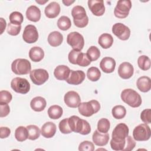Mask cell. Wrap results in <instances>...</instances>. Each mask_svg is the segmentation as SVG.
<instances>
[{
	"label": "cell",
	"instance_id": "cell-1",
	"mask_svg": "<svg viewBox=\"0 0 151 151\" xmlns=\"http://www.w3.org/2000/svg\"><path fill=\"white\" fill-rule=\"evenodd\" d=\"M68 124L72 132L75 133L87 135L91 132V126L88 122L77 116L74 115L68 117Z\"/></svg>",
	"mask_w": 151,
	"mask_h": 151
},
{
	"label": "cell",
	"instance_id": "cell-2",
	"mask_svg": "<svg viewBox=\"0 0 151 151\" xmlns=\"http://www.w3.org/2000/svg\"><path fill=\"white\" fill-rule=\"evenodd\" d=\"M121 99L123 101L133 108L139 107L142 102L140 94L132 88L124 89L121 93Z\"/></svg>",
	"mask_w": 151,
	"mask_h": 151
},
{
	"label": "cell",
	"instance_id": "cell-3",
	"mask_svg": "<svg viewBox=\"0 0 151 151\" xmlns=\"http://www.w3.org/2000/svg\"><path fill=\"white\" fill-rule=\"evenodd\" d=\"M74 25L78 28H84L88 23V18L84 7L80 5L74 6L71 10Z\"/></svg>",
	"mask_w": 151,
	"mask_h": 151
},
{
	"label": "cell",
	"instance_id": "cell-4",
	"mask_svg": "<svg viewBox=\"0 0 151 151\" xmlns=\"http://www.w3.org/2000/svg\"><path fill=\"white\" fill-rule=\"evenodd\" d=\"M100 109L99 102L96 100H91L87 102L80 103L78 106L79 113L83 116L90 117L97 113Z\"/></svg>",
	"mask_w": 151,
	"mask_h": 151
},
{
	"label": "cell",
	"instance_id": "cell-5",
	"mask_svg": "<svg viewBox=\"0 0 151 151\" xmlns=\"http://www.w3.org/2000/svg\"><path fill=\"white\" fill-rule=\"evenodd\" d=\"M11 70L17 75H25L30 73L31 64L25 58H17L11 64Z\"/></svg>",
	"mask_w": 151,
	"mask_h": 151
},
{
	"label": "cell",
	"instance_id": "cell-6",
	"mask_svg": "<svg viewBox=\"0 0 151 151\" xmlns=\"http://www.w3.org/2000/svg\"><path fill=\"white\" fill-rule=\"evenodd\" d=\"M12 89L16 93L25 94L30 90V84L28 81L24 78L15 77L11 82Z\"/></svg>",
	"mask_w": 151,
	"mask_h": 151
},
{
	"label": "cell",
	"instance_id": "cell-7",
	"mask_svg": "<svg viewBox=\"0 0 151 151\" xmlns=\"http://www.w3.org/2000/svg\"><path fill=\"white\" fill-rule=\"evenodd\" d=\"M150 129L147 124L142 123L134 127L133 137L136 141H146L150 139Z\"/></svg>",
	"mask_w": 151,
	"mask_h": 151
},
{
	"label": "cell",
	"instance_id": "cell-8",
	"mask_svg": "<svg viewBox=\"0 0 151 151\" xmlns=\"http://www.w3.org/2000/svg\"><path fill=\"white\" fill-rule=\"evenodd\" d=\"M132 8V2L130 0H120L117 1L114 9V16L118 18H126Z\"/></svg>",
	"mask_w": 151,
	"mask_h": 151
},
{
	"label": "cell",
	"instance_id": "cell-9",
	"mask_svg": "<svg viewBox=\"0 0 151 151\" xmlns=\"http://www.w3.org/2000/svg\"><path fill=\"white\" fill-rule=\"evenodd\" d=\"M67 42L73 50L81 51L84 45V40L83 35L78 32H71L67 37Z\"/></svg>",
	"mask_w": 151,
	"mask_h": 151
},
{
	"label": "cell",
	"instance_id": "cell-10",
	"mask_svg": "<svg viewBox=\"0 0 151 151\" xmlns=\"http://www.w3.org/2000/svg\"><path fill=\"white\" fill-rule=\"evenodd\" d=\"M29 77L32 82L34 84L40 86L48 80L49 78V74L45 69H34L30 71Z\"/></svg>",
	"mask_w": 151,
	"mask_h": 151
},
{
	"label": "cell",
	"instance_id": "cell-11",
	"mask_svg": "<svg viewBox=\"0 0 151 151\" xmlns=\"http://www.w3.org/2000/svg\"><path fill=\"white\" fill-rule=\"evenodd\" d=\"M112 32L120 40L126 41L130 35V30L128 27L122 23L114 24L112 27Z\"/></svg>",
	"mask_w": 151,
	"mask_h": 151
},
{
	"label": "cell",
	"instance_id": "cell-12",
	"mask_svg": "<svg viewBox=\"0 0 151 151\" xmlns=\"http://www.w3.org/2000/svg\"><path fill=\"white\" fill-rule=\"evenodd\" d=\"M24 41L28 44L35 42L38 39V33L37 28L31 24L27 25L22 34Z\"/></svg>",
	"mask_w": 151,
	"mask_h": 151
},
{
	"label": "cell",
	"instance_id": "cell-13",
	"mask_svg": "<svg viewBox=\"0 0 151 151\" xmlns=\"http://www.w3.org/2000/svg\"><path fill=\"white\" fill-rule=\"evenodd\" d=\"M129 129L128 126L123 123H119L114 127L112 132V139L116 140H122L125 139L129 134Z\"/></svg>",
	"mask_w": 151,
	"mask_h": 151
},
{
	"label": "cell",
	"instance_id": "cell-14",
	"mask_svg": "<svg viewBox=\"0 0 151 151\" xmlns=\"http://www.w3.org/2000/svg\"><path fill=\"white\" fill-rule=\"evenodd\" d=\"M65 104L71 108H76L81 103V99L76 91H69L65 93L64 97Z\"/></svg>",
	"mask_w": 151,
	"mask_h": 151
},
{
	"label": "cell",
	"instance_id": "cell-15",
	"mask_svg": "<svg viewBox=\"0 0 151 151\" xmlns=\"http://www.w3.org/2000/svg\"><path fill=\"white\" fill-rule=\"evenodd\" d=\"M88 6L91 12L96 16H102L105 12V6L103 1L89 0L88 1Z\"/></svg>",
	"mask_w": 151,
	"mask_h": 151
},
{
	"label": "cell",
	"instance_id": "cell-16",
	"mask_svg": "<svg viewBox=\"0 0 151 151\" xmlns=\"http://www.w3.org/2000/svg\"><path fill=\"white\" fill-rule=\"evenodd\" d=\"M86 77L85 73L81 70H71L66 82L71 85H78L83 83Z\"/></svg>",
	"mask_w": 151,
	"mask_h": 151
},
{
	"label": "cell",
	"instance_id": "cell-17",
	"mask_svg": "<svg viewBox=\"0 0 151 151\" xmlns=\"http://www.w3.org/2000/svg\"><path fill=\"white\" fill-rule=\"evenodd\" d=\"M134 73L133 65L128 62L121 63L118 68V74L123 79H129L132 77Z\"/></svg>",
	"mask_w": 151,
	"mask_h": 151
},
{
	"label": "cell",
	"instance_id": "cell-18",
	"mask_svg": "<svg viewBox=\"0 0 151 151\" xmlns=\"http://www.w3.org/2000/svg\"><path fill=\"white\" fill-rule=\"evenodd\" d=\"M100 67L104 73H111L115 69L116 61L111 57H104L100 63Z\"/></svg>",
	"mask_w": 151,
	"mask_h": 151
},
{
	"label": "cell",
	"instance_id": "cell-19",
	"mask_svg": "<svg viewBox=\"0 0 151 151\" xmlns=\"http://www.w3.org/2000/svg\"><path fill=\"white\" fill-rule=\"evenodd\" d=\"M56 130V125L53 122H47L42 126L41 133L45 138H51L55 135Z\"/></svg>",
	"mask_w": 151,
	"mask_h": 151
},
{
	"label": "cell",
	"instance_id": "cell-20",
	"mask_svg": "<svg viewBox=\"0 0 151 151\" xmlns=\"http://www.w3.org/2000/svg\"><path fill=\"white\" fill-rule=\"evenodd\" d=\"M109 133H101L97 130H95L92 136L93 143L99 146H103L106 145L109 140Z\"/></svg>",
	"mask_w": 151,
	"mask_h": 151
},
{
	"label": "cell",
	"instance_id": "cell-21",
	"mask_svg": "<svg viewBox=\"0 0 151 151\" xmlns=\"http://www.w3.org/2000/svg\"><path fill=\"white\" fill-rule=\"evenodd\" d=\"M44 12L47 18H54L57 17L60 12V6L57 2H51L45 8Z\"/></svg>",
	"mask_w": 151,
	"mask_h": 151
},
{
	"label": "cell",
	"instance_id": "cell-22",
	"mask_svg": "<svg viewBox=\"0 0 151 151\" xmlns=\"http://www.w3.org/2000/svg\"><path fill=\"white\" fill-rule=\"evenodd\" d=\"M71 70L65 65L57 66L54 71V77L58 80H66L70 75Z\"/></svg>",
	"mask_w": 151,
	"mask_h": 151
},
{
	"label": "cell",
	"instance_id": "cell-23",
	"mask_svg": "<svg viewBox=\"0 0 151 151\" xmlns=\"http://www.w3.org/2000/svg\"><path fill=\"white\" fill-rule=\"evenodd\" d=\"M47 105L45 99L41 96H37L33 98L30 102L31 109L35 111H41L44 110Z\"/></svg>",
	"mask_w": 151,
	"mask_h": 151
},
{
	"label": "cell",
	"instance_id": "cell-24",
	"mask_svg": "<svg viewBox=\"0 0 151 151\" xmlns=\"http://www.w3.org/2000/svg\"><path fill=\"white\" fill-rule=\"evenodd\" d=\"M27 19L32 22H38L41 18V11L35 5H31L26 11Z\"/></svg>",
	"mask_w": 151,
	"mask_h": 151
},
{
	"label": "cell",
	"instance_id": "cell-25",
	"mask_svg": "<svg viewBox=\"0 0 151 151\" xmlns=\"http://www.w3.org/2000/svg\"><path fill=\"white\" fill-rule=\"evenodd\" d=\"M63 41V35L58 31H52L48 36V42L54 47L60 45Z\"/></svg>",
	"mask_w": 151,
	"mask_h": 151
},
{
	"label": "cell",
	"instance_id": "cell-26",
	"mask_svg": "<svg viewBox=\"0 0 151 151\" xmlns=\"http://www.w3.org/2000/svg\"><path fill=\"white\" fill-rule=\"evenodd\" d=\"M136 86L140 91L143 93L148 92L151 88L150 78L147 76H142L137 79Z\"/></svg>",
	"mask_w": 151,
	"mask_h": 151
},
{
	"label": "cell",
	"instance_id": "cell-27",
	"mask_svg": "<svg viewBox=\"0 0 151 151\" xmlns=\"http://www.w3.org/2000/svg\"><path fill=\"white\" fill-rule=\"evenodd\" d=\"M29 57L34 62H39L44 57V50L40 47H33L29 51Z\"/></svg>",
	"mask_w": 151,
	"mask_h": 151
},
{
	"label": "cell",
	"instance_id": "cell-28",
	"mask_svg": "<svg viewBox=\"0 0 151 151\" xmlns=\"http://www.w3.org/2000/svg\"><path fill=\"white\" fill-rule=\"evenodd\" d=\"M98 43L104 49L109 48L113 43V38L110 34H102L98 39Z\"/></svg>",
	"mask_w": 151,
	"mask_h": 151
},
{
	"label": "cell",
	"instance_id": "cell-29",
	"mask_svg": "<svg viewBox=\"0 0 151 151\" xmlns=\"http://www.w3.org/2000/svg\"><path fill=\"white\" fill-rule=\"evenodd\" d=\"M63 113L62 107L58 105H52L48 109V114L51 119H58L60 118Z\"/></svg>",
	"mask_w": 151,
	"mask_h": 151
},
{
	"label": "cell",
	"instance_id": "cell-30",
	"mask_svg": "<svg viewBox=\"0 0 151 151\" xmlns=\"http://www.w3.org/2000/svg\"><path fill=\"white\" fill-rule=\"evenodd\" d=\"M28 133L27 127L24 126L18 127L15 131V137L18 142H24L28 139Z\"/></svg>",
	"mask_w": 151,
	"mask_h": 151
},
{
	"label": "cell",
	"instance_id": "cell-31",
	"mask_svg": "<svg viewBox=\"0 0 151 151\" xmlns=\"http://www.w3.org/2000/svg\"><path fill=\"white\" fill-rule=\"evenodd\" d=\"M26 127L28 130V139L34 140L37 139L40 137L41 134V130L37 126L31 124L27 126Z\"/></svg>",
	"mask_w": 151,
	"mask_h": 151
},
{
	"label": "cell",
	"instance_id": "cell-32",
	"mask_svg": "<svg viewBox=\"0 0 151 151\" xmlns=\"http://www.w3.org/2000/svg\"><path fill=\"white\" fill-rule=\"evenodd\" d=\"M87 77L91 81H97L101 77V72L97 67H91L87 71Z\"/></svg>",
	"mask_w": 151,
	"mask_h": 151
},
{
	"label": "cell",
	"instance_id": "cell-33",
	"mask_svg": "<svg viewBox=\"0 0 151 151\" xmlns=\"http://www.w3.org/2000/svg\"><path fill=\"white\" fill-rule=\"evenodd\" d=\"M111 113L114 118L116 119H122L124 118L126 114V108L122 105H117L113 107Z\"/></svg>",
	"mask_w": 151,
	"mask_h": 151
},
{
	"label": "cell",
	"instance_id": "cell-34",
	"mask_svg": "<svg viewBox=\"0 0 151 151\" xmlns=\"http://www.w3.org/2000/svg\"><path fill=\"white\" fill-rule=\"evenodd\" d=\"M57 26L62 31L68 30L71 26V20L67 16H61L57 21Z\"/></svg>",
	"mask_w": 151,
	"mask_h": 151
},
{
	"label": "cell",
	"instance_id": "cell-35",
	"mask_svg": "<svg viewBox=\"0 0 151 151\" xmlns=\"http://www.w3.org/2000/svg\"><path fill=\"white\" fill-rule=\"evenodd\" d=\"M137 64L141 70H148L150 68V60L147 55H140L137 59Z\"/></svg>",
	"mask_w": 151,
	"mask_h": 151
},
{
	"label": "cell",
	"instance_id": "cell-36",
	"mask_svg": "<svg viewBox=\"0 0 151 151\" xmlns=\"http://www.w3.org/2000/svg\"><path fill=\"white\" fill-rule=\"evenodd\" d=\"M86 55L91 61H94L99 59L100 56L99 49L96 46H91L87 51Z\"/></svg>",
	"mask_w": 151,
	"mask_h": 151
},
{
	"label": "cell",
	"instance_id": "cell-37",
	"mask_svg": "<svg viewBox=\"0 0 151 151\" xmlns=\"http://www.w3.org/2000/svg\"><path fill=\"white\" fill-rule=\"evenodd\" d=\"M110 127V121L106 118L100 119L97 123V130L101 133L108 132Z\"/></svg>",
	"mask_w": 151,
	"mask_h": 151
},
{
	"label": "cell",
	"instance_id": "cell-38",
	"mask_svg": "<svg viewBox=\"0 0 151 151\" xmlns=\"http://www.w3.org/2000/svg\"><path fill=\"white\" fill-rule=\"evenodd\" d=\"M9 19L11 24L21 25L23 22L24 17L21 12L14 11L11 13L9 17Z\"/></svg>",
	"mask_w": 151,
	"mask_h": 151
},
{
	"label": "cell",
	"instance_id": "cell-39",
	"mask_svg": "<svg viewBox=\"0 0 151 151\" xmlns=\"http://www.w3.org/2000/svg\"><path fill=\"white\" fill-rule=\"evenodd\" d=\"M60 131L63 134H69L72 132L68 124V118L64 119L60 121L58 124Z\"/></svg>",
	"mask_w": 151,
	"mask_h": 151
},
{
	"label": "cell",
	"instance_id": "cell-40",
	"mask_svg": "<svg viewBox=\"0 0 151 151\" xmlns=\"http://www.w3.org/2000/svg\"><path fill=\"white\" fill-rule=\"evenodd\" d=\"M91 63V61L88 58L86 54L81 52L77 58L76 64L81 67H87Z\"/></svg>",
	"mask_w": 151,
	"mask_h": 151
},
{
	"label": "cell",
	"instance_id": "cell-41",
	"mask_svg": "<svg viewBox=\"0 0 151 151\" xmlns=\"http://www.w3.org/2000/svg\"><path fill=\"white\" fill-rule=\"evenodd\" d=\"M126 145V139L122 140H116L111 139L110 140L111 148L114 150H122L124 148Z\"/></svg>",
	"mask_w": 151,
	"mask_h": 151
},
{
	"label": "cell",
	"instance_id": "cell-42",
	"mask_svg": "<svg viewBox=\"0 0 151 151\" xmlns=\"http://www.w3.org/2000/svg\"><path fill=\"white\" fill-rule=\"evenodd\" d=\"M21 29V25H15L9 22L8 24L6 31L8 34L12 36H16L19 34Z\"/></svg>",
	"mask_w": 151,
	"mask_h": 151
},
{
	"label": "cell",
	"instance_id": "cell-43",
	"mask_svg": "<svg viewBox=\"0 0 151 151\" xmlns=\"http://www.w3.org/2000/svg\"><path fill=\"white\" fill-rule=\"evenodd\" d=\"M95 149V146L94 144L90 141L85 140L82 142L78 146L79 150H87V151H93Z\"/></svg>",
	"mask_w": 151,
	"mask_h": 151
},
{
	"label": "cell",
	"instance_id": "cell-44",
	"mask_svg": "<svg viewBox=\"0 0 151 151\" xmlns=\"http://www.w3.org/2000/svg\"><path fill=\"white\" fill-rule=\"evenodd\" d=\"M12 99L11 93L6 90H1L0 91V103H9Z\"/></svg>",
	"mask_w": 151,
	"mask_h": 151
},
{
	"label": "cell",
	"instance_id": "cell-45",
	"mask_svg": "<svg viewBox=\"0 0 151 151\" xmlns=\"http://www.w3.org/2000/svg\"><path fill=\"white\" fill-rule=\"evenodd\" d=\"M136 146V142L131 136H128L126 138V145L123 151L132 150Z\"/></svg>",
	"mask_w": 151,
	"mask_h": 151
},
{
	"label": "cell",
	"instance_id": "cell-46",
	"mask_svg": "<svg viewBox=\"0 0 151 151\" xmlns=\"http://www.w3.org/2000/svg\"><path fill=\"white\" fill-rule=\"evenodd\" d=\"M151 110L147 109L143 110L140 114L141 120L146 124H150L151 123Z\"/></svg>",
	"mask_w": 151,
	"mask_h": 151
},
{
	"label": "cell",
	"instance_id": "cell-47",
	"mask_svg": "<svg viewBox=\"0 0 151 151\" xmlns=\"http://www.w3.org/2000/svg\"><path fill=\"white\" fill-rule=\"evenodd\" d=\"M81 52V51H78L76 50H72L68 54V61L70 63L73 64H76V61L77 60V58Z\"/></svg>",
	"mask_w": 151,
	"mask_h": 151
},
{
	"label": "cell",
	"instance_id": "cell-48",
	"mask_svg": "<svg viewBox=\"0 0 151 151\" xmlns=\"http://www.w3.org/2000/svg\"><path fill=\"white\" fill-rule=\"evenodd\" d=\"M0 108H1V113L0 117H4L8 115L10 111V108L8 103H0Z\"/></svg>",
	"mask_w": 151,
	"mask_h": 151
},
{
	"label": "cell",
	"instance_id": "cell-49",
	"mask_svg": "<svg viewBox=\"0 0 151 151\" xmlns=\"http://www.w3.org/2000/svg\"><path fill=\"white\" fill-rule=\"evenodd\" d=\"M0 132V137L1 139H5L9 136L11 134V130L7 127H1Z\"/></svg>",
	"mask_w": 151,
	"mask_h": 151
},
{
	"label": "cell",
	"instance_id": "cell-50",
	"mask_svg": "<svg viewBox=\"0 0 151 151\" xmlns=\"http://www.w3.org/2000/svg\"><path fill=\"white\" fill-rule=\"evenodd\" d=\"M1 34H2L4 31V29L6 28V21L5 19H4L3 18H1Z\"/></svg>",
	"mask_w": 151,
	"mask_h": 151
},
{
	"label": "cell",
	"instance_id": "cell-51",
	"mask_svg": "<svg viewBox=\"0 0 151 151\" xmlns=\"http://www.w3.org/2000/svg\"><path fill=\"white\" fill-rule=\"evenodd\" d=\"M74 2V1H63V3L65 5V6H70L71 4Z\"/></svg>",
	"mask_w": 151,
	"mask_h": 151
},
{
	"label": "cell",
	"instance_id": "cell-52",
	"mask_svg": "<svg viewBox=\"0 0 151 151\" xmlns=\"http://www.w3.org/2000/svg\"><path fill=\"white\" fill-rule=\"evenodd\" d=\"M35 1H36V2H37L38 4H40V5H43V4H45L47 2H48V0H47V1H37V0H36Z\"/></svg>",
	"mask_w": 151,
	"mask_h": 151
}]
</instances>
